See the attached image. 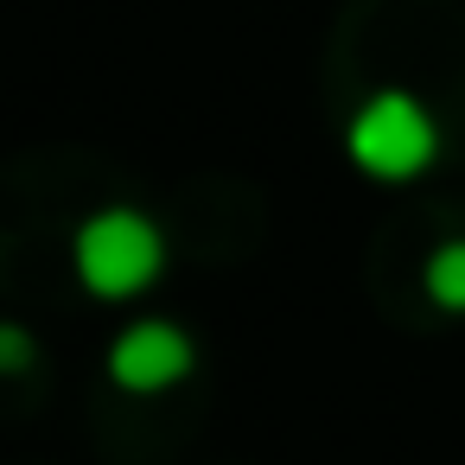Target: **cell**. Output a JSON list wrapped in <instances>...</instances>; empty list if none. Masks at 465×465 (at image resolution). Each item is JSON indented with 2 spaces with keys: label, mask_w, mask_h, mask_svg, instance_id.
<instances>
[{
  "label": "cell",
  "mask_w": 465,
  "mask_h": 465,
  "mask_svg": "<svg viewBox=\"0 0 465 465\" xmlns=\"http://www.w3.org/2000/svg\"><path fill=\"white\" fill-rule=\"evenodd\" d=\"M71 268L96 300H134L166 274V230L134 204H103L71 236Z\"/></svg>",
  "instance_id": "cell-1"
},
{
  "label": "cell",
  "mask_w": 465,
  "mask_h": 465,
  "mask_svg": "<svg viewBox=\"0 0 465 465\" xmlns=\"http://www.w3.org/2000/svg\"><path fill=\"white\" fill-rule=\"evenodd\" d=\"M344 153L357 173L382 185H408L440 160V122L414 90H376L344 122Z\"/></svg>",
  "instance_id": "cell-2"
},
{
  "label": "cell",
  "mask_w": 465,
  "mask_h": 465,
  "mask_svg": "<svg viewBox=\"0 0 465 465\" xmlns=\"http://www.w3.org/2000/svg\"><path fill=\"white\" fill-rule=\"evenodd\" d=\"M192 363H198V344L173 319H134L109 344V382L122 395H166L192 376Z\"/></svg>",
  "instance_id": "cell-3"
},
{
  "label": "cell",
  "mask_w": 465,
  "mask_h": 465,
  "mask_svg": "<svg viewBox=\"0 0 465 465\" xmlns=\"http://www.w3.org/2000/svg\"><path fill=\"white\" fill-rule=\"evenodd\" d=\"M420 287H427V300H433L440 312H465V236H452V242H440V249L427 255Z\"/></svg>",
  "instance_id": "cell-4"
},
{
  "label": "cell",
  "mask_w": 465,
  "mask_h": 465,
  "mask_svg": "<svg viewBox=\"0 0 465 465\" xmlns=\"http://www.w3.org/2000/svg\"><path fill=\"white\" fill-rule=\"evenodd\" d=\"M33 357H39L33 331H26L20 319H0V376H20V370H26Z\"/></svg>",
  "instance_id": "cell-5"
}]
</instances>
